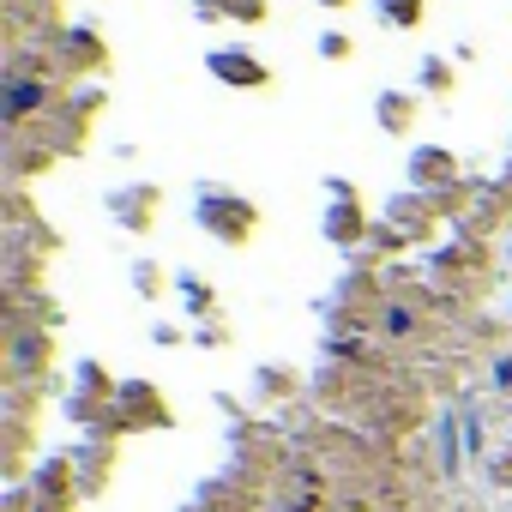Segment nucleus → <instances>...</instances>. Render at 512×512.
<instances>
[{"instance_id":"nucleus-1","label":"nucleus","mask_w":512,"mask_h":512,"mask_svg":"<svg viewBox=\"0 0 512 512\" xmlns=\"http://www.w3.org/2000/svg\"><path fill=\"white\" fill-rule=\"evenodd\" d=\"M37 97H43V91H37V85H19V91H13V109H31V103H37Z\"/></svg>"}]
</instances>
